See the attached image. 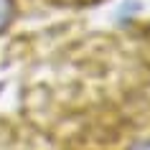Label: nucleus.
<instances>
[{"mask_svg":"<svg viewBox=\"0 0 150 150\" xmlns=\"http://www.w3.org/2000/svg\"><path fill=\"white\" fill-rule=\"evenodd\" d=\"M16 16H18L16 0H0V33H5L10 25H13Z\"/></svg>","mask_w":150,"mask_h":150,"instance_id":"obj_1","label":"nucleus"},{"mask_svg":"<svg viewBox=\"0 0 150 150\" xmlns=\"http://www.w3.org/2000/svg\"><path fill=\"white\" fill-rule=\"evenodd\" d=\"M142 150H150V145H148V148H142Z\"/></svg>","mask_w":150,"mask_h":150,"instance_id":"obj_2","label":"nucleus"}]
</instances>
